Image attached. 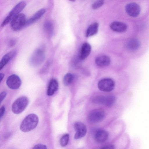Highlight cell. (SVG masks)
<instances>
[{"label":"cell","instance_id":"obj_17","mask_svg":"<svg viewBox=\"0 0 149 149\" xmlns=\"http://www.w3.org/2000/svg\"><path fill=\"white\" fill-rule=\"evenodd\" d=\"M109 137L108 132L105 130H100L97 131L94 135L95 141L99 143H103L106 141Z\"/></svg>","mask_w":149,"mask_h":149},{"label":"cell","instance_id":"obj_28","mask_svg":"<svg viewBox=\"0 0 149 149\" xmlns=\"http://www.w3.org/2000/svg\"><path fill=\"white\" fill-rule=\"evenodd\" d=\"M5 111V108L3 106L0 108V120L4 115Z\"/></svg>","mask_w":149,"mask_h":149},{"label":"cell","instance_id":"obj_2","mask_svg":"<svg viewBox=\"0 0 149 149\" xmlns=\"http://www.w3.org/2000/svg\"><path fill=\"white\" fill-rule=\"evenodd\" d=\"M26 3L24 1H21L17 4L9 13L1 24V26L3 27L9 22L24 9L26 6Z\"/></svg>","mask_w":149,"mask_h":149},{"label":"cell","instance_id":"obj_9","mask_svg":"<svg viewBox=\"0 0 149 149\" xmlns=\"http://www.w3.org/2000/svg\"><path fill=\"white\" fill-rule=\"evenodd\" d=\"M125 10L130 16L135 17L139 14L141 8L139 6L137 3L131 2L127 4L125 6Z\"/></svg>","mask_w":149,"mask_h":149},{"label":"cell","instance_id":"obj_18","mask_svg":"<svg viewBox=\"0 0 149 149\" xmlns=\"http://www.w3.org/2000/svg\"><path fill=\"white\" fill-rule=\"evenodd\" d=\"M58 84L57 80L54 79H51L48 84L47 94L49 96L53 95L58 90Z\"/></svg>","mask_w":149,"mask_h":149},{"label":"cell","instance_id":"obj_6","mask_svg":"<svg viewBox=\"0 0 149 149\" xmlns=\"http://www.w3.org/2000/svg\"><path fill=\"white\" fill-rule=\"evenodd\" d=\"M105 113L104 110L101 108H97L91 111L88 116L89 121L93 123L99 122L104 118Z\"/></svg>","mask_w":149,"mask_h":149},{"label":"cell","instance_id":"obj_15","mask_svg":"<svg viewBox=\"0 0 149 149\" xmlns=\"http://www.w3.org/2000/svg\"><path fill=\"white\" fill-rule=\"evenodd\" d=\"M17 53V51L14 50L6 53L0 61V71L16 55Z\"/></svg>","mask_w":149,"mask_h":149},{"label":"cell","instance_id":"obj_20","mask_svg":"<svg viewBox=\"0 0 149 149\" xmlns=\"http://www.w3.org/2000/svg\"><path fill=\"white\" fill-rule=\"evenodd\" d=\"M98 23L95 22L90 25L87 29L86 36L88 37L96 34L98 31Z\"/></svg>","mask_w":149,"mask_h":149},{"label":"cell","instance_id":"obj_13","mask_svg":"<svg viewBox=\"0 0 149 149\" xmlns=\"http://www.w3.org/2000/svg\"><path fill=\"white\" fill-rule=\"evenodd\" d=\"M91 50L90 45L87 42H85L82 45L81 48L79 58L81 60L86 58L89 55Z\"/></svg>","mask_w":149,"mask_h":149},{"label":"cell","instance_id":"obj_25","mask_svg":"<svg viewBox=\"0 0 149 149\" xmlns=\"http://www.w3.org/2000/svg\"><path fill=\"white\" fill-rule=\"evenodd\" d=\"M45 27L48 31H51L53 28V24L50 22H47L46 24Z\"/></svg>","mask_w":149,"mask_h":149},{"label":"cell","instance_id":"obj_10","mask_svg":"<svg viewBox=\"0 0 149 149\" xmlns=\"http://www.w3.org/2000/svg\"><path fill=\"white\" fill-rule=\"evenodd\" d=\"M75 134L74 138L75 139H80L84 136L86 133V128L85 125L80 122H77L74 125Z\"/></svg>","mask_w":149,"mask_h":149},{"label":"cell","instance_id":"obj_8","mask_svg":"<svg viewBox=\"0 0 149 149\" xmlns=\"http://www.w3.org/2000/svg\"><path fill=\"white\" fill-rule=\"evenodd\" d=\"M6 84L8 87L12 89L16 90L19 88L21 84V81L19 77L15 74H13L7 78Z\"/></svg>","mask_w":149,"mask_h":149},{"label":"cell","instance_id":"obj_26","mask_svg":"<svg viewBox=\"0 0 149 149\" xmlns=\"http://www.w3.org/2000/svg\"><path fill=\"white\" fill-rule=\"evenodd\" d=\"M6 95L7 93L5 91L2 92L0 93V104L5 99Z\"/></svg>","mask_w":149,"mask_h":149},{"label":"cell","instance_id":"obj_29","mask_svg":"<svg viewBox=\"0 0 149 149\" xmlns=\"http://www.w3.org/2000/svg\"><path fill=\"white\" fill-rule=\"evenodd\" d=\"M16 42V41L14 39L10 40L8 42V45L12 47L14 46Z\"/></svg>","mask_w":149,"mask_h":149},{"label":"cell","instance_id":"obj_24","mask_svg":"<svg viewBox=\"0 0 149 149\" xmlns=\"http://www.w3.org/2000/svg\"><path fill=\"white\" fill-rule=\"evenodd\" d=\"M32 149H47V147L44 145L38 144L34 146Z\"/></svg>","mask_w":149,"mask_h":149},{"label":"cell","instance_id":"obj_19","mask_svg":"<svg viewBox=\"0 0 149 149\" xmlns=\"http://www.w3.org/2000/svg\"><path fill=\"white\" fill-rule=\"evenodd\" d=\"M45 11L44 9H41L38 11L33 17L26 20L24 27L29 26L38 20L44 15Z\"/></svg>","mask_w":149,"mask_h":149},{"label":"cell","instance_id":"obj_11","mask_svg":"<svg viewBox=\"0 0 149 149\" xmlns=\"http://www.w3.org/2000/svg\"><path fill=\"white\" fill-rule=\"evenodd\" d=\"M38 49L34 52L30 59L31 63L34 65H38L40 64L45 58L43 50L40 49Z\"/></svg>","mask_w":149,"mask_h":149},{"label":"cell","instance_id":"obj_14","mask_svg":"<svg viewBox=\"0 0 149 149\" xmlns=\"http://www.w3.org/2000/svg\"><path fill=\"white\" fill-rule=\"evenodd\" d=\"M110 27L114 31L118 32L125 31L127 29V25L124 23L115 21L112 22L110 25Z\"/></svg>","mask_w":149,"mask_h":149},{"label":"cell","instance_id":"obj_22","mask_svg":"<svg viewBox=\"0 0 149 149\" xmlns=\"http://www.w3.org/2000/svg\"><path fill=\"white\" fill-rule=\"evenodd\" d=\"M69 138V135L68 134H66L63 135L61 138L60 140V143L61 146L64 147L68 144Z\"/></svg>","mask_w":149,"mask_h":149},{"label":"cell","instance_id":"obj_5","mask_svg":"<svg viewBox=\"0 0 149 149\" xmlns=\"http://www.w3.org/2000/svg\"><path fill=\"white\" fill-rule=\"evenodd\" d=\"M26 21L25 15L20 13L10 22V27L14 31H18L24 27Z\"/></svg>","mask_w":149,"mask_h":149},{"label":"cell","instance_id":"obj_21","mask_svg":"<svg viewBox=\"0 0 149 149\" xmlns=\"http://www.w3.org/2000/svg\"><path fill=\"white\" fill-rule=\"evenodd\" d=\"M74 77V74L71 73L66 74L63 78V83L65 86H68L70 85L73 81Z\"/></svg>","mask_w":149,"mask_h":149},{"label":"cell","instance_id":"obj_3","mask_svg":"<svg viewBox=\"0 0 149 149\" xmlns=\"http://www.w3.org/2000/svg\"><path fill=\"white\" fill-rule=\"evenodd\" d=\"M29 102L28 98L25 96L19 97L13 103L11 109L15 114H19L22 113L27 106Z\"/></svg>","mask_w":149,"mask_h":149},{"label":"cell","instance_id":"obj_23","mask_svg":"<svg viewBox=\"0 0 149 149\" xmlns=\"http://www.w3.org/2000/svg\"><path fill=\"white\" fill-rule=\"evenodd\" d=\"M104 3L103 0L97 1L94 2L92 5V8L93 9H97L102 6Z\"/></svg>","mask_w":149,"mask_h":149},{"label":"cell","instance_id":"obj_12","mask_svg":"<svg viewBox=\"0 0 149 149\" xmlns=\"http://www.w3.org/2000/svg\"><path fill=\"white\" fill-rule=\"evenodd\" d=\"M141 46V42L137 38H132L128 40L125 44L126 48L129 50L134 51L138 49Z\"/></svg>","mask_w":149,"mask_h":149},{"label":"cell","instance_id":"obj_16","mask_svg":"<svg viewBox=\"0 0 149 149\" xmlns=\"http://www.w3.org/2000/svg\"><path fill=\"white\" fill-rule=\"evenodd\" d=\"M95 62L97 65L100 67L108 66L111 63V60L108 56L102 55L97 57Z\"/></svg>","mask_w":149,"mask_h":149},{"label":"cell","instance_id":"obj_27","mask_svg":"<svg viewBox=\"0 0 149 149\" xmlns=\"http://www.w3.org/2000/svg\"><path fill=\"white\" fill-rule=\"evenodd\" d=\"M100 149H115V147L113 145L108 144L104 146Z\"/></svg>","mask_w":149,"mask_h":149},{"label":"cell","instance_id":"obj_30","mask_svg":"<svg viewBox=\"0 0 149 149\" xmlns=\"http://www.w3.org/2000/svg\"><path fill=\"white\" fill-rule=\"evenodd\" d=\"M4 77V74L2 73H0V83L3 79Z\"/></svg>","mask_w":149,"mask_h":149},{"label":"cell","instance_id":"obj_4","mask_svg":"<svg viewBox=\"0 0 149 149\" xmlns=\"http://www.w3.org/2000/svg\"><path fill=\"white\" fill-rule=\"evenodd\" d=\"M115 101L116 98L112 95H97L92 99V102L95 104H102L108 107L112 106Z\"/></svg>","mask_w":149,"mask_h":149},{"label":"cell","instance_id":"obj_1","mask_svg":"<svg viewBox=\"0 0 149 149\" xmlns=\"http://www.w3.org/2000/svg\"><path fill=\"white\" fill-rule=\"evenodd\" d=\"M38 121V118L37 115L30 114L27 116L22 122L20 130L24 132H29L36 127Z\"/></svg>","mask_w":149,"mask_h":149},{"label":"cell","instance_id":"obj_7","mask_svg":"<svg viewBox=\"0 0 149 149\" xmlns=\"http://www.w3.org/2000/svg\"><path fill=\"white\" fill-rule=\"evenodd\" d=\"M115 86L114 81L110 78H104L100 80L98 83V87L101 91L109 92L113 90Z\"/></svg>","mask_w":149,"mask_h":149}]
</instances>
